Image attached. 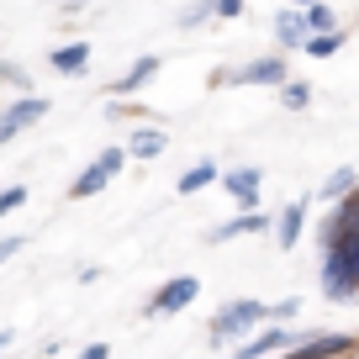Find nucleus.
I'll return each instance as SVG.
<instances>
[{
	"label": "nucleus",
	"mask_w": 359,
	"mask_h": 359,
	"mask_svg": "<svg viewBox=\"0 0 359 359\" xmlns=\"http://www.w3.org/2000/svg\"><path fill=\"white\" fill-rule=\"evenodd\" d=\"M264 317H269V306H259V302H233V306L212 323V333H217V338H238V333H248V327H259Z\"/></svg>",
	"instance_id": "f257e3e1"
},
{
	"label": "nucleus",
	"mask_w": 359,
	"mask_h": 359,
	"mask_svg": "<svg viewBox=\"0 0 359 359\" xmlns=\"http://www.w3.org/2000/svg\"><path fill=\"white\" fill-rule=\"evenodd\" d=\"M43 111H48V101H37V95H27V101H11V106H6V116H0V143H6V137H16L22 127H32Z\"/></svg>",
	"instance_id": "f03ea898"
},
{
	"label": "nucleus",
	"mask_w": 359,
	"mask_h": 359,
	"mask_svg": "<svg viewBox=\"0 0 359 359\" xmlns=\"http://www.w3.org/2000/svg\"><path fill=\"white\" fill-rule=\"evenodd\" d=\"M196 291H201V285H196L191 275H180V280H169L164 291L154 296V306H148V312H180V306H191V302H196Z\"/></svg>",
	"instance_id": "7ed1b4c3"
},
{
	"label": "nucleus",
	"mask_w": 359,
	"mask_h": 359,
	"mask_svg": "<svg viewBox=\"0 0 359 359\" xmlns=\"http://www.w3.org/2000/svg\"><path fill=\"white\" fill-rule=\"evenodd\" d=\"M238 85H285V64L280 58H259V64H248V69H238Z\"/></svg>",
	"instance_id": "20e7f679"
},
{
	"label": "nucleus",
	"mask_w": 359,
	"mask_h": 359,
	"mask_svg": "<svg viewBox=\"0 0 359 359\" xmlns=\"http://www.w3.org/2000/svg\"><path fill=\"white\" fill-rule=\"evenodd\" d=\"M333 233H327V243H344V238H359V191H348V206L333 217Z\"/></svg>",
	"instance_id": "39448f33"
},
{
	"label": "nucleus",
	"mask_w": 359,
	"mask_h": 359,
	"mask_svg": "<svg viewBox=\"0 0 359 359\" xmlns=\"http://www.w3.org/2000/svg\"><path fill=\"white\" fill-rule=\"evenodd\" d=\"M227 191H233V201H243V206H259V169H233L227 175Z\"/></svg>",
	"instance_id": "423d86ee"
},
{
	"label": "nucleus",
	"mask_w": 359,
	"mask_h": 359,
	"mask_svg": "<svg viewBox=\"0 0 359 359\" xmlns=\"http://www.w3.org/2000/svg\"><path fill=\"white\" fill-rule=\"evenodd\" d=\"M285 344H291V333H259V338H248L233 359H264V354H275V348H285Z\"/></svg>",
	"instance_id": "0eeeda50"
},
{
	"label": "nucleus",
	"mask_w": 359,
	"mask_h": 359,
	"mask_svg": "<svg viewBox=\"0 0 359 359\" xmlns=\"http://www.w3.org/2000/svg\"><path fill=\"white\" fill-rule=\"evenodd\" d=\"M302 222H306V206L291 201V206H285V217H280V248H296V238H302Z\"/></svg>",
	"instance_id": "6e6552de"
},
{
	"label": "nucleus",
	"mask_w": 359,
	"mask_h": 359,
	"mask_svg": "<svg viewBox=\"0 0 359 359\" xmlns=\"http://www.w3.org/2000/svg\"><path fill=\"white\" fill-rule=\"evenodd\" d=\"M85 58H90L85 43H69V48H58V53H53V69H58V74H79V69H85Z\"/></svg>",
	"instance_id": "1a4fd4ad"
},
{
	"label": "nucleus",
	"mask_w": 359,
	"mask_h": 359,
	"mask_svg": "<svg viewBox=\"0 0 359 359\" xmlns=\"http://www.w3.org/2000/svg\"><path fill=\"white\" fill-rule=\"evenodd\" d=\"M127 148H133L137 158H158V154H164V133L143 127V133H133V143H127Z\"/></svg>",
	"instance_id": "9d476101"
},
{
	"label": "nucleus",
	"mask_w": 359,
	"mask_h": 359,
	"mask_svg": "<svg viewBox=\"0 0 359 359\" xmlns=\"http://www.w3.org/2000/svg\"><path fill=\"white\" fill-rule=\"evenodd\" d=\"M106 180H111V175H106L101 164H90L85 175H79L74 185H69V196H95V191H106Z\"/></svg>",
	"instance_id": "9b49d317"
},
{
	"label": "nucleus",
	"mask_w": 359,
	"mask_h": 359,
	"mask_svg": "<svg viewBox=\"0 0 359 359\" xmlns=\"http://www.w3.org/2000/svg\"><path fill=\"white\" fill-rule=\"evenodd\" d=\"M333 22H338V16L327 11L323 0H317V6H306V16H302V27H306V32H317V37H327V32H333Z\"/></svg>",
	"instance_id": "f8f14e48"
},
{
	"label": "nucleus",
	"mask_w": 359,
	"mask_h": 359,
	"mask_svg": "<svg viewBox=\"0 0 359 359\" xmlns=\"http://www.w3.org/2000/svg\"><path fill=\"white\" fill-rule=\"evenodd\" d=\"M275 32H280L285 48H302V43H306V27H302V16H296V11H285L280 22H275Z\"/></svg>",
	"instance_id": "ddd939ff"
},
{
	"label": "nucleus",
	"mask_w": 359,
	"mask_h": 359,
	"mask_svg": "<svg viewBox=\"0 0 359 359\" xmlns=\"http://www.w3.org/2000/svg\"><path fill=\"white\" fill-rule=\"evenodd\" d=\"M344 344H348V338H338V333L333 338H312V344H296L291 359H323V354H333V348H344Z\"/></svg>",
	"instance_id": "4468645a"
},
{
	"label": "nucleus",
	"mask_w": 359,
	"mask_h": 359,
	"mask_svg": "<svg viewBox=\"0 0 359 359\" xmlns=\"http://www.w3.org/2000/svg\"><path fill=\"white\" fill-rule=\"evenodd\" d=\"M259 227H269L264 217H238V222L217 227V233H212V243H227V238H238V233H259Z\"/></svg>",
	"instance_id": "2eb2a0df"
},
{
	"label": "nucleus",
	"mask_w": 359,
	"mask_h": 359,
	"mask_svg": "<svg viewBox=\"0 0 359 359\" xmlns=\"http://www.w3.org/2000/svg\"><path fill=\"white\" fill-rule=\"evenodd\" d=\"M154 74H158V58H143V64H133V74L116 79V90H137V85H148Z\"/></svg>",
	"instance_id": "dca6fc26"
},
{
	"label": "nucleus",
	"mask_w": 359,
	"mask_h": 359,
	"mask_svg": "<svg viewBox=\"0 0 359 359\" xmlns=\"http://www.w3.org/2000/svg\"><path fill=\"white\" fill-rule=\"evenodd\" d=\"M212 175H217V164H196L191 175H185V180H180V185H175V191H180V196H196V191H201V185H212Z\"/></svg>",
	"instance_id": "f3484780"
},
{
	"label": "nucleus",
	"mask_w": 359,
	"mask_h": 359,
	"mask_svg": "<svg viewBox=\"0 0 359 359\" xmlns=\"http://www.w3.org/2000/svg\"><path fill=\"white\" fill-rule=\"evenodd\" d=\"M348 191H354V169H333L327 185H323V196H327V201H338V196H348Z\"/></svg>",
	"instance_id": "a211bd4d"
},
{
	"label": "nucleus",
	"mask_w": 359,
	"mask_h": 359,
	"mask_svg": "<svg viewBox=\"0 0 359 359\" xmlns=\"http://www.w3.org/2000/svg\"><path fill=\"white\" fill-rule=\"evenodd\" d=\"M306 53H333V48H344V32H327V37H306Z\"/></svg>",
	"instance_id": "6ab92c4d"
},
{
	"label": "nucleus",
	"mask_w": 359,
	"mask_h": 359,
	"mask_svg": "<svg viewBox=\"0 0 359 359\" xmlns=\"http://www.w3.org/2000/svg\"><path fill=\"white\" fill-rule=\"evenodd\" d=\"M306 101H312V85H285V106H296V111H302Z\"/></svg>",
	"instance_id": "aec40b11"
},
{
	"label": "nucleus",
	"mask_w": 359,
	"mask_h": 359,
	"mask_svg": "<svg viewBox=\"0 0 359 359\" xmlns=\"http://www.w3.org/2000/svg\"><path fill=\"white\" fill-rule=\"evenodd\" d=\"M22 201H27V191H22V185H11V191H0V212H16Z\"/></svg>",
	"instance_id": "412c9836"
},
{
	"label": "nucleus",
	"mask_w": 359,
	"mask_h": 359,
	"mask_svg": "<svg viewBox=\"0 0 359 359\" xmlns=\"http://www.w3.org/2000/svg\"><path fill=\"white\" fill-rule=\"evenodd\" d=\"M95 164H101V169H106V175H116V169H122V148H106V154H101V158H95Z\"/></svg>",
	"instance_id": "4be33fe9"
},
{
	"label": "nucleus",
	"mask_w": 359,
	"mask_h": 359,
	"mask_svg": "<svg viewBox=\"0 0 359 359\" xmlns=\"http://www.w3.org/2000/svg\"><path fill=\"white\" fill-rule=\"evenodd\" d=\"M206 16H212V6H191V11L180 16V27H201V22H206Z\"/></svg>",
	"instance_id": "5701e85b"
},
{
	"label": "nucleus",
	"mask_w": 359,
	"mask_h": 359,
	"mask_svg": "<svg viewBox=\"0 0 359 359\" xmlns=\"http://www.w3.org/2000/svg\"><path fill=\"white\" fill-rule=\"evenodd\" d=\"M243 11V0H212V16H238Z\"/></svg>",
	"instance_id": "b1692460"
},
{
	"label": "nucleus",
	"mask_w": 359,
	"mask_h": 359,
	"mask_svg": "<svg viewBox=\"0 0 359 359\" xmlns=\"http://www.w3.org/2000/svg\"><path fill=\"white\" fill-rule=\"evenodd\" d=\"M16 248H22V238H0V264H6V259H11Z\"/></svg>",
	"instance_id": "393cba45"
},
{
	"label": "nucleus",
	"mask_w": 359,
	"mask_h": 359,
	"mask_svg": "<svg viewBox=\"0 0 359 359\" xmlns=\"http://www.w3.org/2000/svg\"><path fill=\"white\" fill-rule=\"evenodd\" d=\"M106 354H111V348H106V344H90V348H85V354H79V359H106Z\"/></svg>",
	"instance_id": "a878e982"
},
{
	"label": "nucleus",
	"mask_w": 359,
	"mask_h": 359,
	"mask_svg": "<svg viewBox=\"0 0 359 359\" xmlns=\"http://www.w3.org/2000/svg\"><path fill=\"white\" fill-rule=\"evenodd\" d=\"M6 344H11V333H0V354H6Z\"/></svg>",
	"instance_id": "bb28decb"
},
{
	"label": "nucleus",
	"mask_w": 359,
	"mask_h": 359,
	"mask_svg": "<svg viewBox=\"0 0 359 359\" xmlns=\"http://www.w3.org/2000/svg\"><path fill=\"white\" fill-rule=\"evenodd\" d=\"M296 6H317V0H296Z\"/></svg>",
	"instance_id": "cd10ccee"
},
{
	"label": "nucleus",
	"mask_w": 359,
	"mask_h": 359,
	"mask_svg": "<svg viewBox=\"0 0 359 359\" xmlns=\"http://www.w3.org/2000/svg\"><path fill=\"white\" fill-rule=\"evenodd\" d=\"M69 6H79V0H69Z\"/></svg>",
	"instance_id": "c85d7f7f"
}]
</instances>
